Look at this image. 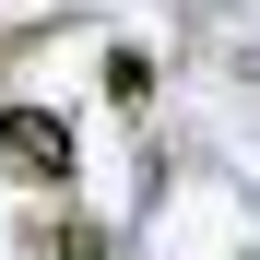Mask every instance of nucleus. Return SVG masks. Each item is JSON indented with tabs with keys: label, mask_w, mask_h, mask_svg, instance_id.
I'll use <instances>...</instances> for the list:
<instances>
[{
	"label": "nucleus",
	"mask_w": 260,
	"mask_h": 260,
	"mask_svg": "<svg viewBox=\"0 0 260 260\" xmlns=\"http://www.w3.org/2000/svg\"><path fill=\"white\" fill-rule=\"evenodd\" d=\"M24 248H36V260H107V237L71 225V213H59V225H24Z\"/></svg>",
	"instance_id": "2"
},
{
	"label": "nucleus",
	"mask_w": 260,
	"mask_h": 260,
	"mask_svg": "<svg viewBox=\"0 0 260 260\" xmlns=\"http://www.w3.org/2000/svg\"><path fill=\"white\" fill-rule=\"evenodd\" d=\"M0 166H12L24 189H71L83 142H71V118H59V107H0Z\"/></svg>",
	"instance_id": "1"
},
{
	"label": "nucleus",
	"mask_w": 260,
	"mask_h": 260,
	"mask_svg": "<svg viewBox=\"0 0 260 260\" xmlns=\"http://www.w3.org/2000/svg\"><path fill=\"white\" fill-rule=\"evenodd\" d=\"M107 95L142 107V95H154V59H142V48H107Z\"/></svg>",
	"instance_id": "3"
}]
</instances>
